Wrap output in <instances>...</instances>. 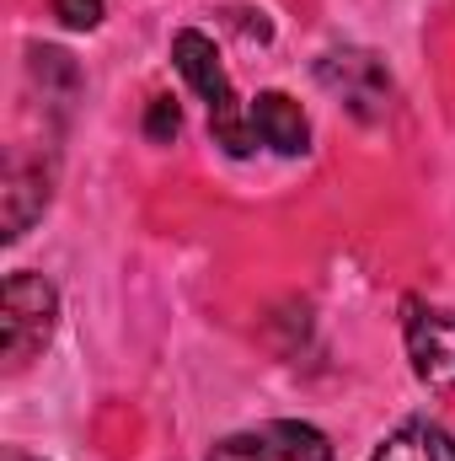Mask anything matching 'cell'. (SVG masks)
I'll use <instances>...</instances> for the list:
<instances>
[{"instance_id": "8fae6325", "label": "cell", "mask_w": 455, "mask_h": 461, "mask_svg": "<svg viewBox=\"0 0 455 461\" xmlns=\"http://www.w3.org/2000/svg\"><path fill=\"white\" fill-rule=\"evenodd\" d=\"M0 461H38V456H27V451H16V446H5V451H0Z\"/></svg>"}, {"instance_id": "6da1fadb", "label": "cell", "mask_w": 455, "mask_h": 461, "mask_svg": "<svg viewBox=\"0 0 455 461\" xmlns=\"http://www.w3.org/2000/svg\"><path fill=\"white\" fill-rule=\"evenodd\" d=\"M172 65H177L183 81L204 97L215 145H220L226 156H236V161L252 156L257 134H252V118L241 113V103H236V86H230V76H226V65H220V54H215V43H210L199 27H183V32L172 38Z\"/></svg>"}, {"instance_id": "277c9868", "label": "cell", "mask_w": 455, "mask_h": 461, "mask_svg": "<svg viewBox=\"0 0 455 461\" xmlns=\"http://www.w3.org/2000/svg\"><path fill=\"white\" fill-rule=\"evenodd\" d=\"M317 81H322L333 97H343V108L353 118H364V123L386 118L391 76H386V65H380L370 49H333V54H322V59H317Z\"/></svg>"}, {"instance_id": "7a4b0ae2", "label": "cell", "mask_w": 455, "mask_h": 461, "mask_svg": "<svg viewBox=\"0 0 455 461\" xmlns=\"http://www.w3.org/2000/svg\"><path fill=\"white\" fill-rule=\"evenodd\" d=\"M54 328H59V290L43 274L16 268L0 285V359H5V370L11 375L27 370L49 348Z\"/></svg>"}, {"instance_id": "30bf717a", "label": "cell", "mask_w": 455, "mask_h": 461, "mask_svg": "<svg viewBox=\"0 0 455 461\" xmlns=\"http://www.w3.org/2000/svg\"><path fill=\"white\" fill-rule=\"evenodd\" d=\"M54 16L76 32H92L103 22V0H54Z\"/></svg>"}, {"instance_id": "ba28073f", "label": "cell", "mask_w": 455, "mask_h": 461, "mask_svg": "<svg viewBox=\"0 0 455 461\" xmlns=\"http://www.w3.org/2000/svg\"><path fill=\"white\" fill-rule=\"evenodd\" d=\"M370 461H455V435H445L429 419H407L402 429L380 440V451Z\"/></svg>"}, {"instance_id": "52a82bcc", "label": "cell", "mask_w": 455, "mask_h": 461, "mask_svg": "<svg viewBox=\"0 0 455 461\" xmlns=\"http://www.w3.org/2000/svg\"><path fill=\"white\" fill-rule=\"evenodd\" d=\"M0 199H5V230H0V236H5V241H22L27 226L49 210V172H43V167H27V161H11Z\"/></svg>"}, {"instance_id": "5b68a950", "label": "cell", "mask_w": 455, "mask_h": 461, "mask_svg": "<svg viewBox=\"0 0 455 461\" xmlns=\"http://www.w3.org/2000/svg\"><path fill=\"white\" fill-rule=\"evenodd\" d=\"M407 359L429 392H455V312L407 306Z\"/></svg>"}, {"instance_id": "8992f818", "label": "cell", "mask_w": 455, "mask_h": 461, "mask_svg": "<svg viewBox=\"0 0 455 461\" xmlns=\"http://www.w3.org/2000/svg\"><path fill=\"white\" fill-rule=\"evenodd\" d=\"M246 118H252V134L268 150H279V156H300L311 145V123L300 113V103L284 97V92H257V103L246 108Z\"/></svg>"}, {"instance_id": "3957f363", "label": "cell", "mask_w": 455, "mask_h": 461, "mask_svg": "<svg viewBox=\"0 0 455 461\" xmlns=\"http://www.w3.org/2000/svg\"><path fill=\"white\" fill-rule=\"evenodd\" d=\"M210 461H333V440L300 419H268L215 440Z\"/></svg>"}, {"instance_id": "9c48e42d", "label": "cell", "mask_w": 455, "mask_h": 461, "mask_svg": "<svg viewBox=\"0 0 455 461\" xmlns=\"http://www.w3.org/2000/svg\"><path fill=\"white\" fill-rule=\"evenodd\" d=\"M177 129H183V113H177V103H172V97H156V103L145 108V140L172 145V140H177Z\"/></svg>"}]
</instances>
